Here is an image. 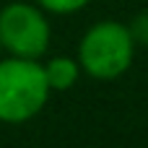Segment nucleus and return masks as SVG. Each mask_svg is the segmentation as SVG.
Listing matches in <instances>:
<instances>
[{
  "mask_svg": "<svg viewBox=\"0 0 148 148\" xmlns=\"http://www.w3.org/2000/svg\"><path fill=\"white\" fill-rule=\"evenodd\" d=\"M49 83L39 60L5 57L0 60V122H26L49 101Z\"/></svg>",
  "mask_w": 148,
  "mask_h": 148,
  "instance_id": "obj_1",
  "label": "nucleus"
},
{
  "mask_svg": "<svg viewBox=\"0 0 148 148\" xmlns=\"http://www.w3.org/2000/svg\"><path fill=\"white\" fill-rule=\"evenodd\" d=\"M135 42L127 31V23L99 21L94 23L78 44V65L96 81H114L133 65Z\"/></svg>",
  "mask_w": 148,
  "mask_h": 148,
  "instance_id": "obj_2",
  "label": "nucleus"
},
{
  "mask_svg": "<svg viewBox=\"0 0 148 148\" xmlns=\"http://www.w3.org/2000/svg\"><path fill=\"white\" fill-rule=\"evenodd\" d=\"M49 21L44 8L31 3H8L0 10V47L8 55L39 60L49 47Z\"/></svg>",
  "mask_w": 148,
  "mask_h": 148,
  "instance_id": "obj_3",
  "label": "nucleus"
},
{
  "mask_svg": "<svg viewBox=\"0 0 148 148\" xmlns=\"http://www.w3.org/2000/svg\"><path fill=\"white\" fill-rule=\"evenodd\" d=\"M42 68L52 91H70L81 78V65L73 57H49Z\"/></svg>",
  "mask_w": 148,
  "mask_h": 148,
  "instance_id": "obj_4",
  "label": "nucleus"
},
{
  "mask_svg": "<svg viewBox=\"0 0 148 148\" xmlns=\"http://www.w3.org/2000/svg\"><path fill=\"white\" fill-rule=\"evenodd\" d=\"M127 31H130L135 47H148V8L133 16V21L127 23Z\"/></svg>",
  "mask_w": 148,
  "mask_h": 148,
  "instance_id": "obj_5",
  "label": "nucleus"
},
{
  "mask_svg": "<svg viewBox=\"0 0 148 148\" xmlns=\"http://www.w3.org/2000/svg\"><path fill=\"white\" fill-rule=\"evenodd\" d=\"M88 0H36V5L39 8H44V10H49V13H75V10H81L83 5H86Z\"/></svg>",
  "mask_w": 148,
  "mask_h": 148,
  "instance_id": "obj_6",
  "label": "nucleus"
},
{
  "mask_svg": "<svg viewBox=\"0 0 148 148\" xmlns=\"http://www.w3.org/2000/svg\"><path fill=\"white\" fill-rule=\"evenodd\" d=\"M0 52H3V47H0Z\"/></svg>",
  "mask_w": 148,
  "mask_h": 148,
  "instance_id": "obj_7",
  "label": "nucleus"
}]
</instances>
